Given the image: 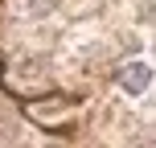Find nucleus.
Returning a JSON list of instances; mask_svg holds the SVG:
<instances>
[{"label":"nucleus","mask_w":156,"mask_h":148,"mask_svg":"<svg viewBox=\"0 0 156 148\" xmlns=\"http://www.w3.org/2000/svg\"><path fill=\"white\" fill-rule=\"evenodd\" d=\"M115 86H119L123 99L144 103L152 95V86H156V62H148V58H127V62L115 70Z\"/></svg>","instance_id":"obj_1"}]
</instances>
